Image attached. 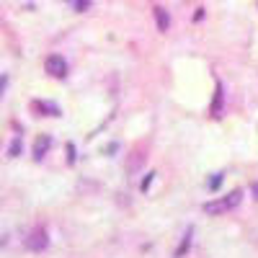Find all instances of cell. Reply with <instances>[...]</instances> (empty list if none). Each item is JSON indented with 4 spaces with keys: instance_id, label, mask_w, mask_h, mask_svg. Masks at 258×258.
<instances>
[{
    "instance_id": "3",
    "label": "cell",
    "mask_w": 258,
    "mask_h": 258,
    "mask_svg": "<svg viewBox=\"0 0 258 258\" xmlns=\"http://www.w3.org/2000/svg\"><path fill=\"white\" fill-rule=\"evenodd\" d=\"M44 70L52 75V78H64V75H68V62H64L59 54H49L47 59H44Z\"/></svg>"
},
{
    "instance_id": "5",
    "label": "cell",
    "mask_w": 258,
    "mask_h": 258,
    "mask_svg": "<svg viewBox=\"0 0 258 258\" xmlns=\"http://www.w3.org/2000/svg\"><path fill=\"white\" fill-rule=\"evenodd\" d=\"M222 106H225V85L217 80V88H214V101H212V106H209V114H212L214 119H220V116H222Z\"/></svg>"
},
{
    "instance_id": "9",
    "label": "cell",
    "mask_w": 258,
    "mask_h": 258,
    "mask_svg": "<svg viewBox=\"0 0 258 258\" xmlns=\"http://www.w3.org/2000/svg\"><path fill=\"white\" fill-rule=\"evenodd\" d=\"M62 3H68L73 11H78V13H85V11H91V6H93V0H62Z\"/></svg>"
},
{
    "instance_id": "2",
    "label": "cell",
    "mask_w": 258,
    "mask_h": 258,
    "mask_svg": "<svg viewBox=\"0 0 258 258\" xmlns=\"http://www.w3.org/2000/svg\"><path fill=\"white\" fill-rule=\"evenodd\" d=\"M24 243H26V248H29L31 253H41V250H47V248H49V235H47L44 227H36Z\"/></svg>"
},
{
    "instance_id": "13",
    "label": "cell",
    "mask_w": 258,
    "mask_h": 258,
    "mask_svg": "<svg viewBox=\"0 0 258 258\" xmlns=\"http://www.w3.org/2000/svg\"><path fill=\"white\" fill-rule=\"evenodd\" d=\"M153 178H155V173H147V176L142 178V183H140V188H142V191H147V188H150V183H153Z\"/></svg>"
},
{
    "instance_id": "16",
    "label": "cell",
    "mask_w": 258,
    "mask_h": 258,
    "mask_svg": "<svg viewBox=\"0 0 258 258\" xmlns=\"http://www.w3.org/2000/svg\"><path fill=\"white\" fill-rule=\"evenodd\" d=\"M253 191H255V199H258V186H255V188H253Z\"/></svg>"
},
{
    "instance_id": "11",
    "label": "cell",
    "mask_w": 258,
    "mask_h": 258,
    "mask_svg": "<svg viewBox=\"0 0 258 258\" xmlns=\"http://www.w3.org/2000/svg\"><path fill=\"white\" fill-rule=\"evenodd\" d=\"M222 178H225V173H214V176L207 181V188H209V191H217L220 183H222Z\"/></svg>"
},
{
    "instance_id": "15",
    "label": "cell",
    "mask_w": 258,
    "mask_h": 258,
    "mask_svg": "<svg viewBox=\"0 0 258 258\" xmlns=\"http://www.w3.org/2000/svg\"><path fill=\"white\" fill-rule=\"evenodd\" d=\"M202 18H204V8H199L197 13H194V21H202Z\"/></svg>"
},
{
    "instance_id": "6",
    "label": "cell",
    "mask_w": 258,
    "mask_h": 258,
    "mask_svg": "<svg viewBox=\"0 0 258 258\" xmlns=\"http://www.w3.org/2000/svg\"><path fill=\"white\" fill-rule=\"evenodd\" d=\"M49 147H52V137L49 135H41L36 142H34V160H41L47 153H49Z\"/></svg>"
},
{
    "instance_id": "12",
    "label": "cell",
    "mask_w": 258,
    "mask_h": 258,
    "mask_svg": "<svg viewBox=\"0 0 258 258\" xmlns=\"http://www.w3.org/2000/svg\"><path fill=\"white\" fill-rule=\"evenodd\" d=\"M132 155H135V158H132V160H129V170H132V173H135V170H140V160H142L145 155L140 153V150H135V153H132Z\"/></svg>"
},
{
    "instance_id": "1",
    "label": "cell",
    "mask_w": 258,
    "mask_h": 258,
    "mask_svg": "<svg viewBox=\"0 0 258 258\" xmlns=\"http://www.w3.org/2000/svg\"><path fill=\"white\" fill-rule=\"evenodd\" d=\"M240 202H243V191L235 188V191H230L227 197H222V199H217V202H207L202 209H204L207 214H212V217H217V214H225V212L235 209Z\"/></svg>"
},
{
    "instance_id": "8",
    "label": "cell",
    "mask_w": 258,
    "mask_h": 258,
    "mask_svg": "<svg viewBox=\"0 0 258 258\" xmlns=\"http://www.w3.org/2000/svg\"><path fill=\"white\" fill-rule=\"evenodd\" d=\"M153 13H155V21H158V31H168V29H170V16H168V11L160 8V6H155Z\"/></svg>"
},
{
    "instance_id": "4",
    "label": "cell",
    "mask_w": 258,
    "mask_h": 258,
    "mask_svg": "<svg viewBox=\"0 0 258 258\" xmlns=\"http://www.w3.org/2000/svg\"><path fill=\"white\" fill-rule=\"evenodd\" d=\"M31 109H34L39 116H62V109H59L54 101H34Z\"/></svg>"
},
{
    "instance_id": "10",
    "label": "cell",
    "mask_w": 258,
    "mask_h": 258,
    "mask_svg": "<svg viewBox=\"0 0 258 258\" xmlns=\"http://www.w3.org/2000/svg\"><path fill=\"white\" fill-rule=\"evenodd\" d=\"M21 150H24V140H21V135H16L11 140V145H8V158H18Z\"/></svg>"
},
{
    "instance_id": "7",
    "label": "cell",
    "mask_w": 258,
    "mask_h": 258,
    "mask_svg": "<svg viewBox=\"0 0 258 258\" xmlns=\"http://www.w3.org/2000/svg\"><path fill=\"white\" fill-rule=\"evenodd\" d=\"M191 238H194V227H188V230L183 232V238H181V243H178V248H176L173 258H183V255L191 250Z\"/></svg>"
},
{
    "instance_id": "14",
    "label": "cell",
    "mask_w": 258,
    "mask_h": 258,
    "mask_svg": "<svg viewBox=\"0 0 258 258\" xmlns=\"http://www.w3.org/2000/svg\"><path fill=\"white\" fill-rule=\"evenodd\" d=\"M68 163H70V165L75 163V145H73V142L68 145Z\"/></svg>"
}]
</instances>
